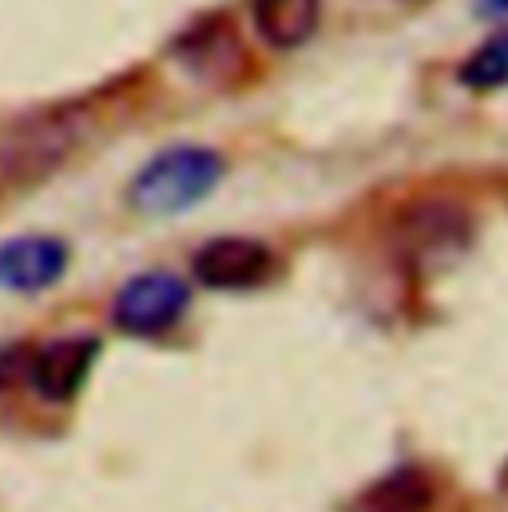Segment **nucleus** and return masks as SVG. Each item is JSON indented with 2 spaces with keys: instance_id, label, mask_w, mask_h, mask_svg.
I'll list each match as a JSON object with an SVG mask.
<instances>
[{
  "instance_id": "obj_1",
  "label": "nucleus",
  "mask_w": 508,
  "mask_h": 512,
  "mask_svg": "<svg viewBox=\"0 0 508 512\" xmlns=\"http://www.w3.org/2000/svg\"><path fill=\"white\" fill-rule=\"evenodd\" d=\"M227 175V159L215 147L183 143L159 151L127 187V203L147 219H171L199 207Z\"/></svg>"
},
{
  "instance_id": "obj_2",
  "label": "nucleus",
  "mask_w": 508,
  "mask_h": 512,
  "mask_svg": "<svg viewBox=\"0 0 508 512\" xmlns=\"http://www.w3.org/2000/svg\"><path fill=\"white\" fill-rule=\"evenodd\" d=\"M84 128H88V116L76 104L44 108V112L20 120L0 139V171L8 179H40V175L56 171L84 139Z\"/></svg>"
},
{
  "instance_id": "obj_3",
  "label": "nucleus",
  "mask_w": 508,
  "mask_h": 512,
  "mask_svg": "<svg viewBox=\"0 0 508 512\" xmlns=\"http://www.w3.org/2000/svg\"><path fill=\"white\" fill-rule=\"evenodd\" d=\"M191 310V286L171 270L131 274L112 298V322L127 338H163Z\"/></svg>"
},
{
  "instance_id": "obj_4",
  "label": "nucleus",
  "mask_w": 508,
  "mask_h": 512,
  "mask_svg": "<svg viewBox=\"0 0 508 512\" xmlns=\"http://www.w3.org/2000/svg\"><path fill=\"white\" fill-rule=\"evenodd\" d=\"M100 350L104 346L92 334L52 338V342H44L40 350H32L24 358V382L32 385V393L48 405H72L92 378V370L100 362Z\"/></svg>"
},
{
  "instance_id": "obj_5",
  "label": "nucleus",
  "mask_w": 508,
  "mask_h": 512,
  "mask_svg": "<svg viewBox=\"0 0 508 512\" xmlns=\"http://www.w3.org/2000/svg\"><path fill=\"white\" fill-rule=\"evenodd\" d=\"M191 270L195 282H203L207 290H254L274 274V255L258 239L223 235L195 251Z\"/></svg>"
},
{
  "instance_id": "obj_6",
  "label": "nucleus",
  "mask_w": 508,
  "mask_h": 512,
  "mask_svg": "<svg viewBox=\"0 0 508 512\" xmlns=\"http://www.w3.org/2000/svg\"><path fill=\"white\" fill-rule=\"evenodd\" d=\"M72 251L56 235H20L0 243V290L40 294L68 274Z\"/></svg>"
},
{
  "instance_id": "obj_7",
  "label": "nucleus",
  "mask_w": 508,
  "mask_h": 512,
  "mask_svg": "<svg viewBox=\"0 0 508 512\" xmlns=\"http://www.w3.org/2000/svg\"><path fill=\"white\" fill-rule=\"evenodd\" d=\"M469 243V219L453 203H421L401 223V251L413 262H441Z\"/></svg>"
},
{
  "instance_id": "obj_8",
  "label": "nucleus",
  "mask_w": 508,
  "mask_h": 512,
  "mask_svg": "<svg viewBox=\"0 0 508 512\" xmlns=\"http://www.w3.org/2000/svg\"><path fill=\"white\" fill-rule=\"evenodd\" d=\"M437 501V485L421 465H397L385 477L370 481L350 512H429Z\"/></svg>"
},
{
  "instance_id": "obj_9",
  "label": "nucleus",
  "mask_w": 508,
  "mask_h": 512,
  "mask_svg": "<svg viewBox=\"0 0 508 512\" xmlns=\"http://www.w3.org/2000/svg\"><path fill=\"white\" fill-rule=\"evenodd\" d=\"M254 28L274 48H298L314 36L322 0H254Z\"/></svg>"
},
{
  "instance_id": "obj_10",
  "label": "nucleus",
  "mask_w": 508,
  "mask_h": 512,
  "mask_svg": "<svg viewBox=\"0 0 508 512\" xmlns=\"http://www.w3.org/2000/svg\"><path fill=\"white\" fill-rule=\"evenodd\" d=\"M461 84L473 92H493L508 84V32L493 36L489 44H481L465 64H461Z\"/></svg>"
},
{
  "instance_id": "obj_11",
  "label": "nucleus",
  "mask_w": 508,
  "mask_h": 512,
  "mask_svg": "<svg viewBox=\"0 0 508 512\" xmlns=\"http://www.w3.org/2000/svg\"><path fill=\"white\" fill-rule=\"evenodd\" d=\"M485 12H493V16H497V12H508V0H485Z\"/></svg>"
}]
</instances>
